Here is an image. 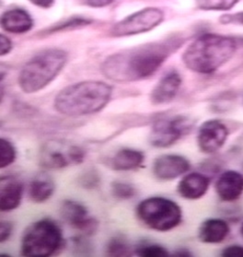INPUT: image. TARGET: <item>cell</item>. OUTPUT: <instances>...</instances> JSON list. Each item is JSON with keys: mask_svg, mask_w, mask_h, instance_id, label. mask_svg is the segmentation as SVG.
I'll return each mask as SVG.
<instances>
[{"mask_svg": "<svg viewBox=\"0 0 243 257\" xmlns=\"http://www.w3.org/2000/svg\"><path fill=\"white\" fill-rule=\"evenodd\" d=\"M13 232V225L9 221H0V243L5 242L11 238Z\"/></svg>", "mask_w": 243, "mask_h": 257, "instance_id": "27", "label": "cell"}, {"mask_svg": "<svg viewBox=\"0 0 243 257\" xmlns=\"http://www.w3.org/2000/svg\"><path fill=\"white\" fill-rule=\"evenodd\" d=\"M64 237L59 225L49 218L40 219L28 226L21 241L23 256L48 257L60 251Z\"/></svg>", "mask_w": 243, "mask_h": 257, "instance_id": "5", "label": "cell"}, {"mask_svg": "<svg viewBox=\"0 0 243 257\" xmlns=\"http://www.w3.org/2000/svg\"><path fill=\"white\" fill-rule=\"evenodd\" d=\"M67 62V54L60 49H47L33 56L22 67L19 85L23 92L44 90L60 74Z\"/></svg>", "mask_w": 243, "mask_h": 257, "instance_id": "4", "label": "cell"}, {"mask_svg": "<svg viewBox=\"0 0 243 257\" xmlns=\"http://www.w3.org/2000/svg\"><path fill=\"white\" fill-rule=\"evenodd\" d=\"M111 194L117 199L127 200L136 195V190L132 185L127 183L113 182L111 184Z\"/></svg>", "mask_w": 243, "mask_h": 257, "instance_id": "23", "label": "cell"}, {"mask_svg": "<svg viewBox=\"0 0 243 257\" xmlns=\"http://www.w3.org/2000/svg\"><path fill=\"white\" fill-rule=\"evenodd\" d=\"M221 23L224 24H238L243 25V12L233 14V15H225L220 19Z\"/></svg>", "mask_w": 243, "mask_h": 257, "instance_id": "30", "label": "cell"}, {"mask_svg": "<svg viewBox=\"0 0 243 257\" xmlns=\"http://www.w3.org/2000/svg\"><path fill=\"white\" fill-rule=\"evenodd\" d=\"M23 192L21 180L12 175L0 176V212H10L20 207Z\"/></svg>", "mask_w": 243, "mask_h": 257, "instance_id": "13", "label": "cell"}, {"mask_svg": "<svg viewBox=\"0 0 243 257\" xmlns=\"http://www.w3.org/2000/svg\"><path fill=\"white\" fill-rule=\"evenodd\" d=\"M61 215L74 229L86 236H91L99 229V222L89 216L87 207L76 200H66L61 206Z\"/></svg>", "mask_w": 243, "mask_h": 257, "instance_id": "10", "label": "cell"}, {"mask_svg": "<svg viewBox=\"0 0 243 257\" xmlns=\"http://www.w3.org/2000/svg\"><path fill=\"white\" fill-rule=\"evenodd\" d=\"M190 169L187 159L180 155L159 157L153 164V173L158 179L171 181L182 176Z\"/></svg>", "mask_w": 243, "mask_h": 257, "instance_id": "12", "label": "cell"}, {"mask_svg": "<svg viewBox=\"0 0 243 257\" xmlns=\"http://www.w3.org/2000/svg\"><path fill=\"white\" fill-rule=\"evenodd\" d=\"M112 89L101 81H82L73 84L56 95V112L66 116H85L99 112L109 103Z\"/></svg>", "mask_w": 243, "mask_h": 257, "instance_id": "2", "label": "cell"}, {"mask_svg": "<svg viewBox=\"0 0 243 257\" xmlns=\"http://www.w3.org/2000/svg\"><path fill=\"white\" fill-rule=\"evenodd\" d=\"M55 185L48 177H38L32 181L29 185V196L34 203L48 201L55 193Z\"/></svg>", "mask_w": 243, "mask_h": 257, "instance_id": "20", "label": "cell"}, {"mask_svg": "<svg viewBox=\"0 0 243 257\" xmlns=\"http://www.w3.org/2000/svg\"><path fill=\"white\" fill-rule=\"evenodd\" d=\"M139 220L158 231L174 229L182 220V210L175 202L164 197H149L137 207Z\"/></svg>", "mask_w": 243, "mask_h": 257, "instance_id": "6", "label": "cell"}, {"mask_svg": "<svg viewBox=\"0 0 243 257\" xmlns=\"http://www.w3.org/2000/svg\"><path fill=\"white\" fill-rule=\"evenodd\" d=\"M168 44H149L109 56L102 64L105 77L117 82H133L153 75L171 54Z\"/></svg>", "mask_w": 243, "mask_h": 257, "instance_id": "1", "label": "cell"}, {"mask_svg": "<svg viewBox=\"0 0 243 257\" xmlns=\"http://www.w3.org/2000/svg\"><path fill=\"white\" fill-rule=\"evenodd\" d=\"M215 191L221 200L235 201L243 194V175L235 171L221 174L215 184Z\"/></svg>", "mask_w": 243, "mask_h": 257, "instance_id": "14", "label": "cell"}, {"mask_svg": "<svg viewBox=\"0 0 243 257\" xmlns=\"http://www.w3.org/2000/svg\"><path fill=\"white\" fill-rule=\"evenodd\" d=\"M221 255L225 257H243V247L238 245L228 246L223 250Z\"/></svg>", "mask_w": 243, "mask_h": 257, "instance_id": "28", "label": "cell"}, {"mask_svg": "<svg viewBox=\"0 0 243 257\" xmlns=\"http://www.w3.org/2000/svg\"><path fill=\"white\" fill-rule=\"evenodd\" d=\"M236 49V42L230 37L205 34L188 46L182 60L193 72L211 74L230 60Z\"/></svg>", "mask_w": 243, "mask_h": 257, "instance_id": "3", "label": "cell"}, {"mask_svg": "<svg viewBox=\"0 0 243 257\" xmlns=\"http://www.w3.org/2000/svg\"><path fill=\"white\" fill-rule=\"evenodd\" d=\"M137 253L139 256L143 257H166L169 256L168 251L162 246L157 244L143 245L137 250Z\"/></svg>", "mask_w": 243, "mask_h": 257, "instance_id": "25", "label": "cell"}, {"mask_svg": "<svg viewBox=\"0 0 243 257\" xmlns=\"http://www.w3.org/2000/svg\"><path fill=\"white\" fill-rule=\"evenodd\" d=\"M238 0H196V5L203 11H228Z\"/></svg>", "mask_w": 243, "mask_h": 257, "instance_id": "22", "label": "cell"}, {"mask_svg": "<svg viewBox=\"0 0 243 257\" xmlns=\"http://www.w3.org/2000/svg\"><path fill=\"white\" fill-rule=\"evenodd\" d=\"M228 137V129L219 120L204 122L199 129L197 136L200 151L206 154L220 150Z\"/></svg>", "mask_w": 243, "mask_h": 257, "instance_id": "11", "label": "cell"}, {"mask_svg": "<svg viewBox=\"0 0 243 257\" xmlns=\"http://www.w3.org/2000/svg\"><path fill=\"white\" fill-rule=\"evenodd\" d=\"M145 160L141 151L132 149H123L111 159L110 165L116 171H131L139 167Z\"/></svg>", "mask_w": 243, "mask_h": 257, "instance_id": "19", "label": "cell"}, {"mask_svg": "<svg viewBox=\"0 0 243 257\" xmlns=\"http://www.w3.org/2000/svg\"><path fill=\"white\" fill-rule=\"evenodd\" d=\"M240 232H241V235H242V237H243V224H242V226H241V229H240Z\"/></svg>", "mask_w": 243, "mask_h": 257, "instance_id": "35", "label": "cell"}, {"mask_svg": "<svg viewBox=\"0 0 243 257\" xmlns=\"http://www.w3.org/2000/svg\"><path fill=\"white\" fill-rule=\"evenodd\" d=\"M209 179L204 174L193 173L183 177L178 185V193L183 198L195 200L204 196L209 187Z\"/></svg>", "mask_w": 243, "mask_h": 257, "instance_id": "16", "label": "cell"}, {"mask_svg": "<svg viewBox=\"0 0 243 257\" xmlns=\"http://www.w3.org/2000/svg\"><path fill=\"white\" fill-rule=\"evenodd\" d=\"M182 84V78L177 72L166 74L155 86L151 93V101L155 104H165L177 95Z\"/></svg>", "mask_w": 243, "mask_h": 257, "instance_id": "15", "label": "cell"}, {"mask_svg": "<svg viewBox=\"0 0 243 257\" xmlns=\"http://www.w3.org/2000/svg\"><path fill=\"white\" fill-rule=\"evenodd\" d=\"M98 183H99V177L93 171L85 173L80 179V184L82 185L83 187L87 189L94 188L96 185H98Z\"/></svg>", "mask_w": 243, "mask_h": 257, "instance_id": "26", "label": "cell"}, {"mask_svg": "<svg viewBox=\"0 0 243 257\" xmlns=\"http://www.w3.org/2000/svg\"><path fill=\"white\" fill-rule=\"evenodd\" d=\"M174 255L175 256H190L191 253H189V251H187L186 249H180L175 252Z\"/></svg>", "mask_w": 243, "mask_h": 257, "instance_id": "33", "label": "cell"}, {"mask_svg": "<svg viewBox=\"0 0 243 257\" xmlns=\"http://www.w3.org/2000/svg\"><path fill=\"white\" fill-rule=\"evenodd\" d=\"M84 159L85 152L81 148L60 141L46 143L40 153V164L46 169H63L79 164Z\"/></svg>", "mask_w": 243, "mask_h": 257, "instance_id": "7", "label": "cell"}, {"mask_svg": "<svg viewBox=\"0 0 243 257\" xmlns=\"http://www.w3.org/2000/svg\"><path fill=\"white\" fill-rule=\"evenodd\" d=\"M130 248L124 240L113 239L107 245L106 252L110 256H127L130 254Z\"/></svg>", "mask_w": 243, "mask_h": 257, "instance_id": "24", "label": "cell"}, {"mask_svg": "<svg viewBox=\"0 0 243 257\" xmlns=\"http://www.w3.org/2000/svg\"><path fill=\"white\" fill-rule=\"evenodd\" d=\"M4 77H5V75L3 73H0V81L4 78Z\"/></svg>", "mask_w": 243, "mask_h": 257, "instance_id": "34", "label": "cell"}, {"mask_svg": "<svg viewBox=\"0 0 243 257\" xmlns=\"http://www.w3.org/2000/svg\"><path fill=\"white\" fill-rule=\"evenodd\" d=\"M88 5L93 8H102L108 6L110 3L113 2V0H86Z\"/></svg>", "mask_w": 243, "mask_h": 257, "instance_id": "31", "label": "cell"}, {"mask_svg": "<svg viewBox=\"0 0 243 257\" xmlns=\"http://www.w3.org/2000/svg\"><path fill=\"white\" fill-rule=\"evenodd\" d=\"M229 227L220 218H209L201 224L198 230L199 240L204 243H219L226 239Z\"/></svg>", "mask_w": 243, "mask_h": 257, "instance_id": "18", "label": "cell"}, {"mask_svg": "<svg viewBox=\"0 0 243 257\" xmlns=\"http://www.w3.org/2000/svg\"><path fill=\"white\" fill-rule=\"evenodd\" d=\"M17 159V151L15 146L10 140L0 138V169L11 166Z\"/></svg>", "mask_w": 243, "mask_h": 257, "instance_id": "21", "label": "cell"}, {"mask_svg": "<svg viewBox=\"0 0 243 257\" xmlns=\"http://www.w3.org/2000/svg\"><path fill=\"white\" fill-rule=\"evenodd\" d=\"M33 19L22 9H12L0 18L1 27L11 34H24L33 27Z\"/></svg>", "mask_w": 243, "mask_h": 257, "instance_id": "17", "label": "cell"}, {"mask_svg": "<svg viewBox=\"0 0 243 257\" xmlns=\"http://www.w3.org/2000/svg\"><path fill=\"white\" fill-rule=\"evenodd\" d=\"M163 19V12L159 9H144L115 24L111 30V34L113 36L121 37L143 34L158 26Z\"/></svg>", "mask_w": 243, "mask_h": 257, "instance_id": "8", "label": "cell"}, {"mask_svg": "<svg viewBox=\"0 0 243 257\" xmlns=\"http://www.w3.org/2000/svg\"><path fill=\"white\" fill-rule=\"evenodd\" d=\"M12 43L7 36L0 34V56H6L12 50Z\"/></svg>", "mask_w": 243, "mask_h": 257, "instance_id": "29", "label": "cell"}, {"mask_svg": "<svg viewBox=\"0 0 243 257\" xmlns=\"http://www.w3.org/2000/svg\"><path fill=\"white\" fill-rule=\"evenodd\" d=\"M32 4L35 6L44 8V9H48L54 4L55 0H29Z\"/></svg>", "mask_w": 243, "mask_h": 257, "instance_id": "32", "label": "cell"}, {"mask_svg": "<svg viewBox=\"0 0 243 257\" xmlns=\"http://www.w3.org/2000/svg\"><path fill=\"white\" fill-rule=\"evenodd\" d=\"M191 123L184 117L163 119L155 123L149 137L150 143L157 148L173 145L182 136L189 132Z\"/></svg>", "mask_w": 243, "mask_h": 257, "instance_id": "9", "label": "cell"}, {"mask_svg": "<svg viewBox=\"0 0 243 257\" xmlns=\"http://www.w3.org/2000/svg\"><path fill=\"white\" fill-rule=\"evenodd\" d=\"M1 126H2V123H1V122H0V128H1Z\"/></svg>", "mask_w": 243, "mask_h": 257, "instance_id": "36", "label": "cell"}]
</instances>
